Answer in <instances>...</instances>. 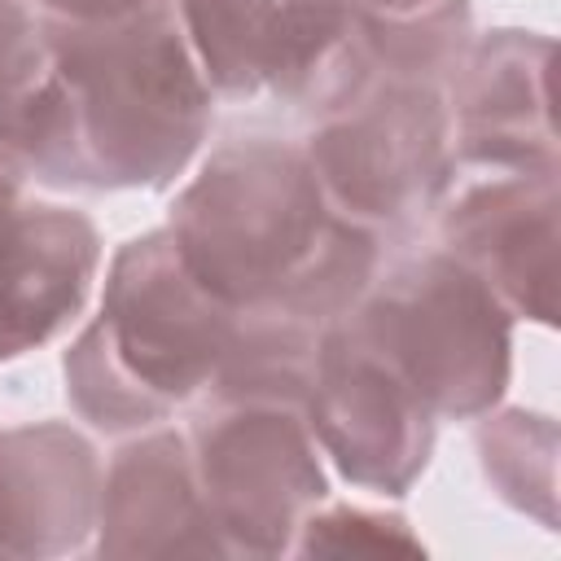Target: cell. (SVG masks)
<instances>
[{
	"mask_svg": "<svg viewBox=\"0 0 561 561\" xmlns=\"http://www.w3.org/2000/svg\"><path fill=\"white\" fill-rule=\"evenodd\" d=\"M539 184H548V175ZM539 184L535 188L526 180L522 184H491V188L473 193L460 206V215H451V241L482 245L478 254L495 267L500 285L517 289L522 302H526L530 280L539 285L543 298L552 294V272L530 263V250L552 259V193H543L539 206L530 202L539 193Z\"/></svg>",
	"mask_w": 561,
	"mask_h": 561,
	"instance_id": "obj_6",
	"label": "cell"
},
{
	"mask_svg": "<svg viewBox=\"0 0 561 561\" xmlns=\"http://www.w3.org/2000/svg\"><path fill=\"white\" fill-rule=\"evenodd\" d=\"M381 302L386 337L399 346L386 364L416 399L443 408H478L504 381V324L473 276L443 263L412 267Z\"/></svg>",
	"mask_w": 561,
	"mask_h": 561,
	"instance_id": "obj_3",
	"label": "cell"
},
{
	"mask_svg": "<svg viewBox=\"0 0 561 561\" xmlns=\"http://www.w3.org/2000/svg\"><path fill=\"white\" fill-rule=\"evenodd\" d=\"M368 136L355 127H333V140H351L355 167L351 175H337L333 184L373 215H403L412 193H425L434 180V162L443 149V114L430 92H386L364 114H355Z\"/></svg>",
	"mask_w": 561,
	"mask_h": 561,
	"instance_id": "obj_5",
	"label": "cell"
},
{
	"mask_svg": "<svg viewBox=\"0 0 561 561\" xmlns=\"http://www.w3.org/2000/svg\"><path fill=\"white\" fill-rule=\"evenodd\" d=\"M188 22L215 83H302L337 44L346 0H188Z\"/></svg>",
	"mask_w": 561,
	"mask_h": 561,
	"instance_id": "obj_4",
	"label": "cell"
},
{
	"mask_svg": "<svg viewBox=\"0 0 561 561\" xmlns=\"http://www.w3.org/2000/svg\"><path fill=\"white\" fill-rule=\"evenodd\" d=\"M61 75L70 101L48 92L31 140L83 123V153H92L88 171L101 162V184L162 180L184 162L202 131L206 96L162 13L110 18V31L96 44H70V66Z\"/></svg>",
	"mask_w": 561,
	"mask_h": 561,
	"instance_id": "obj_1",
	"label": "cell"
},
{
	"mask_svg": "<svg viewBox=\"0 0 561 561\" xmlns=\"http://www.w3.org/2000/svg\"><path fill=\"white\" fill-rule=\"evenodd\" d=\"M180 241L184 263L215 298L280 285L298 294V267H311L320 250L316 184L289 153H224L188 193Z\"/></svg>",
	"mask_w": 561,
	"mask_h": 561,
	"instance_id": "obj_2",
	"label": "cell"
}]
</instances>
